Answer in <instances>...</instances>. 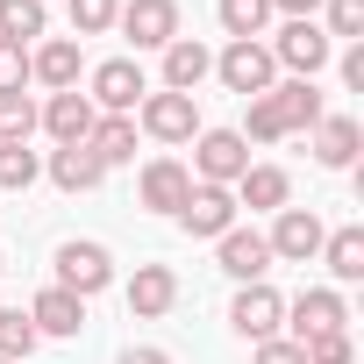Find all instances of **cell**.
<instances>
[{
	"label": "cell",
	"instance_id": "1",
	"mask_svg": "<svg viewBox=\"0 0 364 364\" xmlns=\"http://www.w3.org/2000/svg\"><path fill=\"white\" fill-rule=\"evenodd\" d=\"M193 171H200V186H236V178L250 171V143H243L236 129H200Z\"/></svg>",
	"mask_w": 364,
	"mask_h": 364
},
{
	"label": "cell",
	"instance_id": "2",
	"mask_svg": "<svg viewBox=\"0 0 364 364\" xmlns=\"http://www.w3.org/2000/svg\"><path fill=\"white\" fill-rule=\"evenodd\" d=\"M93 114H136L143 107V65L136 58H107V65H93Z\"/></svg>",
	"mask_w": 364,
	"mask_h": 364
},
{
	"label": "cell",
	"instance_id": "3",
	"mask_svg": "<svg viewBox=\"0 0 364 364\" xmlns=\"http://www.w3.org/2000/svg\"><path fill=\"white\" fill-rule=\"evenodd\" d=\"M264 50H272V65H286L293 79H314V72L328 65V50H336V43L321 36V22H286V29H279V43H264Z\"/></svg>",
	"mask_w": 364,
	"mask_h": 364
},
{
	"label": "cell",
	"instance_id": "4",
	"mask_svg": "<svg viewBox=\"0 0 364 364\" xmlns=\"http://www.w3.org/2000/svg\"><path fill=\"white\" fill-rule=\"evenodd\" d=\"M215 72H222V86H229V93H243V100L272 93V79H279V65H272V50H264V43H229V50L215 58Z\"/></svg>",
	"mask_w": 364,
	"mask_h": 364
},
{
	"label": "cell",
	"instance_id": "5",
	"mask_svg": "<svg viewBox=\"0 0 364 364\" xmlns=\"http://www.w3.org/2000/svg\"><path fill=\"white\" fill-rule=\"evenodd\" d=\"M122 36L136 43V50H164L171 36H178V0H122Z\"/></svg>",
	"mask_w": 364,
	"mask_h": 364
},
{
	"label": "cell",
	"instance_id": "6",
	"mask_svg": "<svg viewBox=\"0 0 364 364\" xmlns=\"http://www.w3.org/2000/svg\"><path fill=\"white\" fill-rule=\"evenodd\" d=\"M143 129L157 136V143H193L200 136V107H193V93H143Z\"/></svg>",
	"mask_w": 364,
	"mask_h": 364
},
{
	"label": "cell",
	"instance_id": "7",
	"mask_svg": "<svg viewBox=\"0 0 364 364\" xmlns=\"http://www.w3.org/2000/svg\"><path fill=\"white\" fill-rule=\"evenodd\" d=\"M321 222H314V208H279V222H272V257H286V264H314L321 257Z\"/></svg>",
	"mask_w": 364,
	"mask_h": 364
},
{
	"label": "cell",
	"instance_id": "8",
	"mask_svg": "<svg viewBox=\"0 0 364 364\" xmlns=\"http://www.w3.org/2000/svg\"><path fill=\"white\" fill-rule=\"evenodd\" d=\"M107 279H114V257H107L100 243H58V286H65V293L93 300Z\"/></svg>",
	"mask_w": 364,
	"mask_h": 364
},
{
	"label": "cell",
	"instance_id": "9",
	"mask_svg": "<svg viewBox=\"0 0 364 364\" xmlns=\"http://www.w3.org/2000/svg\"><path fill=\"white\" fill-rule=\"evenodd\" d=\"M279 321H286V300L257 279V286H243L236 300H229V328L243 336V343H264V336H279Z\"/></svg>",
	"mask_w": 364,
	"mask_h": 364
},
{
	"label": "cell",
	"instance_id": "10",
	"mask_svg": "<svg viewBox=\"0 0 364 364\" xmlns=\"http://www.w3.org/2000/svg\"><path fill=\"white\" fill-rule=\"evenodd\" d=\"M178 229L186 236H229L236 229V193L229 186H193L186 208H178Z\"/></svg>",
	"mask_w": 364,
	"mask_h": 364
},
{
	"label": "cell",
	"instance_id": "11",
	"mask_svg": "<svg viewBox=\"0 0 364 364\" xmlns=\"http://www.w3.org/2000/svg\"><path fill=\"white\" fill-rule=\"evenodd\" d=\"M286 321H293V343H307V336H328V328H343V321H350V307H343V293H328V286H307L300 300H286Z\"/></svg>",
	"mask_w": 364,
	"mask_h": 364
},
{
	"label": "cell",
	"instance_id": "12",
	"mask_svg": "<svg viewBox=\"0 0 364 364\" xmlns=\"http://www.w3.org/2000/svg\"><path fill=\"white\" fill-rule=\"evenodd\" d=\"M171 300H178V272H171V264H136V279H129V314H136V321H157V314H171Z\"/></svg>",
	"mask_w": 364,
	"mask_h": 364
},
{
	"label": "cell",
	"instance_id": "13",
	"mask_svg": "<svg viewBox=\"0 0 364 364\" xmlns=\"http://www.w3.org/2000/svg\"><path fill=\"white\" fill-rule=\"evenodd\" d=\"M186 193H193V171L178 164V157H157V164H143V208H157V215H178V208H186Z\"/></svg>",
	"mask_w": 364,
	"mask_h": 364
},
{
	"label": "cell",
	"instance_id": "14",
	"mask_svg": "<svg viewBox=\"0 0 364 364\" xmlns=\"http://www.w3.org/2000/svg\"><path fill=\"white\" fill-rule=\"evenodd\" d=\"M36 122H43V129H50V136H58V143H86V136H93V122H100V114H93V100H86V93H79V86H72V93H50V100H43V114H36Z\"/></svg>",
	"mask_w": 364,
	"mask_h": 364
},
{
	"label": "cell",
	"instance_id": "15",
	"mask_svg": "<svg viewBox=\"0 0 364 364\" xmlns=\"http://www.w3.org/2000/svg\"><path fill=\"white\" fill-rule=\"evenodd\" d=\"M215 243H222V272H229V279L257 286V279L272 272V243H264L257 229H229V236H215Z\"/></svg>",
	"mask_w": 364,
	"mask_h": 364
},
{
	"label": "cell",
	"instance_id": "16",
	"mask_svg": "<svg viewBox=\"0 0 364 364\" xmlns=\"http://www.w3.org/2000/svg\"><path fill=\"white\" fill-rule=\"evenodd\" d=\"M29 79H43L50 93H72V86H79V43H72V36L36 43V50H29Z\"/></svg>",
	"mask_w": 364,
	"mask_h": 364
},
{
	"label": "cell",
	"instance_id": "17",
	"mask_svg": "<svg viewBox=\"0 0 364 364\" xmlns=\"http://www.w3.org/2000/svg\"><path fill=\"white\" fill-rule=\"evenodd\" d=\"M208 72H215V58H208L193 36H171V43H164V93H200Z\"/></svg>",
	"mask_w": 364,
	"mask_h": 364
},
{
	"label": "cell",
	"instance_id": "18",
	"mask_svg": "<svg viewBox=\"0 0 364 364\" xmlns=\"http://www.w3.org/2000/svg\"><path fill=\"white\" fill-rule=\"evenodd\" d=\"M357 143H364V129H357L350 114H321V122H314V157H321L328 171H350V164H357Z\"/></svg>",
	"mask_w": 364,
	"mask_h": 364
},
{
	"label": "cell",
	"instance_id": "19",
	"mask_svg": "<svg viewBox=\"0 0 364 364\" xmlns=\"http://www.w3.org/2000/svg\"><path fill=\"white\" fill-rule=\"evenodd\" d=\"M29 321H36V336H79V328H86V300L65 293V286H50V293H36Z\"/></svg>",
	"mask_w": 364,
	"mask_h": 364
},
{
	"label": "cell",
	"instance_id": "20",
	"mask_svg": "<svg viewBox=\"0 0 364 364\" xmlns=\"http://www.w3.org/2000/svg\"><path fill=\"white\" fill-rule=\"evenodd\" d=\"M272 107H279V122H286V136H300V129H314L328 107H321V93H314V79H286V86H272Z\"/></svg>",
	"mask_w": 364,
	"mask_h": 364
},
{
	"label": "cell",
	"instance_id": "21",
	"mask_svg": "<svg viewBox=\"0 0 364 364\" xmlns=\"http://www.w3.org/2000/svg\"><path fill=\"white\" fill-rule=\"evenodd\" d=\"M50 178H58L65 193H93L100 178H107V164H100L86 143H58V157H50Z\"/></svg>",
	"mask_w": 364,
	"mask_h": 364
},
{
	"label": "cell",
	"instance_id": "22",
	"mask_svg": "<svg viewBox=\"0 0 364 364\" xmlns=\"http://www.w3.org/2000/svg\"><path fill=\"white\" fill-rule=\"evenodd\" d=\"M86 150H93L100 164L136 157V114H100V122H93V136H86Z\"/></svg>",
	"mask_w": 364,
	"mask_h": 364
},
{
	"label": "cell",
	"instance_id": "23",
	"mask_svg": "<svg viewBox=\"0 0 364 364\" xmlns=\"http://www.w3.org/2000/svg\"><path fill=\"white\" fill-rule=\"evenodd\" d=\"M236 200H250V208H286V200H293V178H286L279 164H250V171L236 178Z\"/></svg>",
	"mask_w": 364,
	"mask_h": 364
},
{
	"label": "cell",
	"instance_id": "24",
	"mask_svg": "<svg viewBox=\"0 0 364 364\" xmlns=\"http://www.w3.org/2000/svg\"><path fill=\"white\" fill-rule=\"evenodd\" d=\"M321 264H328L343 286H357V279H364V229H336V236H321Z\"/></svg>",
	"mask_w": 364,
	"mask_h": 364
},
{
	"label": "cell",
	"instance_id": "25",
	"mask_svg": "<svg viewBox=\"0 0 364 364\" xmlns=\"http://www.w3.org/2000/svg\"><path fill=\"white\" fill-rule=\"evenodd\" d=\"M215 15H222L229 43H257L264 22H272V0H215Z\"/></svg>",
	"mask_w": 364,
	"mask_h": 364
},
{
	"label": "cell",
	"instance_id": "26",
	"mask_svg": "<svg viewBox=\"0 0 364 364\" xmlns=\"http://www.w3.org/2000/svg\"><path fill=\"white\" fill-rule=\"evenodd\" d=\"M36 321L22 314V307H0V357H8V364H22V357H36Z\"/></svg>",
	"mask_w": 364,
	"mask_h": 364
},
{
	"label": "cell",
	"instance_id": "27",
	"mask_svg": "<svg viewBox=\"0 0 364 364\" xmlns=\"http://www.w3.org/2000/svg\"><path fill=\"white\" fill-rule=\"evenodd\" d=\"M43 36V0H0V43Z\"/></svg>",
	"mask_w": 364,
	"mask_h": 364
},
{
	"label": "cell",
	"instance_id": "28",
	"mask_svg": "<svg viewBox=\"0 0 364 364\" xmlns=\"http://www.w3.org/2000/svg\"><path fill=\"white\" fill-rule=\"evenodd\" d=\"M36 171H43V164H36L29 143H0V193H29Z\"/></svg>",
	"mask_w": 364,
	"mask_h": 364
},
{
	"label": "cell",
	"instance_id": "29",
	"mask_svg": "<svg viewBox=\"0 0 364 364\" xmlns=\"http://www.w3.org/2000/svg\"><path fill=\"white\" fill-rule=\"evenodd\" d=\"M122 0H72V36H107Z\"/></svg>",
	"mask_w": 364,
	"mask_h": 364
},
{
	"label": "cell",
	"instance_id": "30",
	"mask_svg": "<svg viewBox=\"0 0 364 364\" xmlns=\"http://www.w3.org/2000/svg\"><path fill=\"white\" fill-rule=\"evenodd\" d=\"M321 8H328V43L343 36V43H364V0H321Z\"/></svg>",
	"mask_w": 364,
	"mask_h": 364
},
{
	"label": "cell",
	"instance_id": "31",
	"mask_svg": "<svg viewBox=\"0 0 364 364\" xmlns=\"http://www.w3.org/2000/svg\"><path fill=\"white\" fill-rule=\"evenodd\" d=\"M236 136H243V143H279V136H286V122H279L272 93H257V100H250V122H243Z\"/></svg>",
	"mask_w": 364,
	"mask_h": 364
},
{
	"label": "cell",
	"instance_id": "32",
	"mask_svg": "<svg viewBox=\"0 0 364 364\" xmlns=\"http://www.w3.org/2000/svg\"><path fill=\"white\" fill-rule=\"evenodd\" d=\"M300 350H307V364H357V343H350V328H328V336H307Z\"/></svg>",
	"mask_w": 364,
	"mask_h": 364
},
{
	"label": "cell",
	"instance_id": "33",
	"mask_svg": "<svg viewBox=\"0 0 364 364\" xmlns=\"http://www.w3.org/2000/svg\"><path fill=\"white\" fill-rule=\"evenodd\" d=\"M29 136H36V107L22 93H8L0 100V143H29Z\"/></svg>",
	"mask_w": 364,
	"mask_h": 364
},
{
	"label": "cell",
	"instance_id": "34",
	"mask_svg": "<svg viewBox=\"0 0 364 364\" xmlns=\"http://www.w3.org/2000/svg\"><path fill=\"white\" fill-rule=\"evenodd\" d=\"M22 79H29V50L22 43H0V100L22 93Z\"/></svg>",
	"mask_w": 364,
	"mask_h": 364
},
{
	"label": "cell",
	"instance_id": "35",
	"mask_svg": "<svg viewBox=\"0 0 364 364\" xmlns=\"http://www.w3.org/2000/svg\"><path fill=\"white\" fill-rule=\"evenodd\" d=\"M257 364H307V350L286 343V336H264V343H257Z\"/></svg>",
	"mask_w": 364,
	"mask_h": 364
},
{
	"label": "cell",
	"instance_id": "36",
	"mask_svg": "<svg viewBox=\"0 0 364 364\" xmlns=\"http://www.w3.org/2000/svg\"><path fill=\"white\" fill-rule=\"evenodd\" d=\"M343 86H357V93H364V43H350V50H343Z\"/></svg>",
	"mask_w": 364,
	"mask_h": 364
},
{
	"label": "cell",
	"instance_id": "37",
	"mask_svg": "<svg viewBox=\"0 0 364 364\" xmlns=\"http://www.w3.org/2000/svg\"><path fill=\"white\" fill-rule=\"evenodd\" d=\"M272 8H286L293 22H314V8H321V0H272Z\"/></svg>",
	"mask_w": 364,
	"mask_h": 364
},
{
	"label": "cell",
	"instance_id": "38",
	"mask_svg": "<svg viewBox=\"0 0 364 364\" xmlns=\"http://www.w3.org/2000/svg\"><path fill=\"white\" fill-rule=\"evenodd\" d=\"M122 364H171V357H164V350H150V343H143V350H122Z\"/></svg>",
	"mask_w": 364,
	"mask_h": 364
},
{
	"label": "cell",
	"instance_id": "39",
	"mask_svg": "<svg viewBox=\"0 0 364 364\" xmlns=\"http://www.w3.org/2000/svg\"><path fill=\"white\" fill-rule=\"evenodd\" d=\"M0 272H8V257H0Z\"/></svg>",
	"mask_w": 364,
	"mask_h": 364
},
{
	"label": "cell",
	"instance_id": "40",
	"mask_svg": "<svg viewBox=\"0 0 364 364\" xmlns=\"http://www.w3.org/2000/svg\"><path fill=\"white\" fill-rule=\"evenodd\" d=\"M0 364H8V357H0Z\"/></svg>",
	"mask_w": 364,
	"mask_h": 364
}]
</instances>
